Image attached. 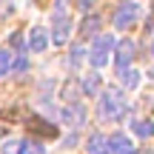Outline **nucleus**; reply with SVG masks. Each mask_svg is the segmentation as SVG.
Here are the masks:
<instances>
[{
  "label": "nucleus",
  "mask_w": 154,
  "mask_h": 154,
  "mask_svg": "<svg viewBox=\"0 0 154 154\" xmlns=\"http://www.w3.org/2000/svg\"><path fill=\"white\" fill-rule=\"evenodd\" d=\"M128 111V103H126V94L123 88H106L97 100V114L100 120H123V114Z\"/></svg>",
  "instance_id": "nucleus-1"
},
{
  "label": "nucleus",
  "mask_w": 154,
  "mask_h": 154,
  "mask_svg": "<svg viewBox=\"0 0 154 154\" xmlns=\"http://www.w3.org/2000/svg\"><path fill=\"white\" fill-rule=\"evenodd\" d=\"M72 34V20H69V0H57L54 3V32H51V40L54 46H63Z\"/></svg>",
  "instance_id": "nucleus-2"
},
{
  "label": "nucleus",
  "mask_w": 154,
  "mask_h": 154,
  "mask_svg": "<svg viewBox=\"0 0 154 154\" xmlns=\"http://www.w3.org/2000/svg\"><path fill=\"white\" fill-rule=\"evenodd\" d=\"M114 37L111 34H103V37H97V43H94V49H91V54H88V63H91L94 69H103L106 63H109V54H111V49H114Z\"/></svg>",
  "instance_id": "nucleus-3"
},
{
  "label": "nucleus",
  "mask_w": 154,
  "mask_h": 154,
  "mask_svg": "<svg viewBox=\"0 0 154 154\" xmlns=\"http://www.w3.org/2000/svg\"><path fill=\"white\" fill-rule=\"evenodd\" d=\"M137 14H140V6L134 3V0H128V3H123L120 9L114 11V26L117 29H128L134 20H137Z\"/></svg>",
  "instance_id": "nucleus-4"
},
{
  "label": "nucleus",
  "mask_w": 154,
  "mask_h": 154,
  "mask_svg": "<svg viewBox=\"0 0 154 154\" xmlns=\"http://www.w3.org/2000/svg\"><path fill=\"white\" fill-rule=\"evenodd\" d=\"M60 120L66 123V126H72V128H80L83 123H86V109H83L80 103H69L66 109L60 111Z\"/></svg>",
  "instance_id": "nucleus-5"
},
{
  "label": "nucleus",
  "mask_w": 154,
  "mask_h": 154,
  "mask_svg": "<svg viewBox=\"0 0 154 154\" xmlns=\"http://www.w3.org/2000/svg\"><path fill=\"white\" fill-rule=\"evenodd\" d=\"M137 149H134L131 137H126L123 131H114L109 137V154H134Z\"/></svg>",
  "instance_id": "nucleus-6"
},
{
  "label": "nucleus",
  "mask_w": 154,
  "mask_h": 154,
  "mask_svg": "<svg viewBox=\"0 0 154 154\" xmlns=\"http://www.w3.org/2000/svg\"><path fill=\"white\" fill-rule=\"evenodd\" d=\"M131 60H134V43H131V40H123V43H117V57H114L117 72H126V69L131 66Z\"/></svg>",
  "instance_id": "nucleus-7"
},
{
  "label": "nucleus",
  "mask_w": 154,
  "mask_h": 154,
  "mask_svg": "<svg viewBox=\"0 0 154 154\" xmlns=\"http://www.w3.org/2000/svg\"><path fill=\"white\" fill-rule=\"evenodd\" d=\"M29 49L37 51V54L49 49V34H46V29H32V34H29Z\"/></svg>",
  "instance_id": "nucleus-8"
},
{
  "label": "nucleus",
  "mask_w": 154,
  "mask_h": 154,
  "mask_svg": "<svg viewBox=\"0 0 154 154\" xmlns=\"http://www.w3.org/2000/svg\"><path fill=\"white\" fill-rule=\"evenodd\" d=\"M86 151L88 154H109V137H103L100 131H94L86 143Z\"/></svg>",
  "instance_id": "nucleus-9"
},
{
  "label": "nucleus",
  "mask_w": 154,
  "mask_h": 154,
  "mask_svg": "<svg viewBox=\"0 0 154 154\" xmlns=\"http://www.w3.org/2000/svg\"><path fill=\"white\" fill-rule=\"evenodd\" d=\"M100 26H103L100 14H86L83 23H80V34H83V37H94V34L100 32Z\"/></svg>",
  "instance_id": "nucleus-10"
},
{
  "label": "nucleus",
  "mask_w": 154,
  "mask_h": 154,
  "mask_svg": "<svg viewBox=\"0 0 154 154\" xmlns=\"http://www.w3.org/2000/svg\"><path fill=\"white\" fill-rule=\"evenodd\" d=\"M83 94H88V97H97L100 94V74L97 72L83 77Z\"/></svg>",
  "instance_id": "nucleus-11"
},
{
  "label": "nucleus",
  "mask_w": 154,
  "mask_h": 154,
  "mask_svg": "<svg viewBox=\"0 0 154 154\" xmlns=\"http://www.w3.org/2000/svg\"><path fill=\"white\" fill-rule=\"evenodd\" d=\"M131 128H134L137 137H154V123L151 120H134Z\"/></svg>",
  "instance_id": "nucleus-12"
},
{
  "label": "nucleus",
  "mask_w": 154,
  "mask_h": 154,
  "mask_svg": "<svg viewBox=\"0 0 154 154\" xmlns=\"http://www.w3.org/2000/svg\"><path fill=\"white\" fill-rule=\"evenodd\" d=\"M120 83H123V88H137L140 86V72H134V69L120 72Z\"/></svg>",
  "instance_id": "nucleus-13"
},
{
  "label": "nucleus",
  "mask_w": 154,
  "mask_h": 154,
  "mask_svg": "<svg viewBox=\"0 0 154 154\" xmlns=\"http://www.w3.org/2000/svg\"><path fill=\"white\" fill-rule=\"evenodd\" d=\"M11 60H14V51H9V49L0 51V77H3V74L11 69Z\"/></svg>",
  "instance_id": "nucleus-14"
},
{
  "label": "nucleus",
  "mask_w": 154,
  "mask_h": 154,
  "mask_svg": "<svg viewBox=\"0 0 154 154\" xmlns=\"http://www.w3.org/2000/svg\"><path fill=\"white\" fill-rule=\"evenodd\" d=\"M20 154H46V149L37 143V140H26L23 149H20Z\"/></svg>",
  "instance_id": "nucleus-15"
},
{
  "label": "nucleus",
  "mask_w": 154,
  "mask_h": 154,
  "mask_svg": "<svg viewBox=\"0 0 154 154\" xmlns=\"http://www.w3.org/2000/svg\"><path fill=\"white\" fill-rule=\"evenodd\" d=\"M20 149H23L20 140H6V143L0 146V151H3V154H20Z\"/></svg>",
  "instance_id": "nucleus-16"
},
{
  "label": "nucleus",
  "mask_w": 154,
  "mask_h": 154,
  "mask_svg": "<svg viewBox=\"0 0 154 154\" xmlns=\"http://www.w3.org/2000/svg\"><path fill=\"white\" fill-rule=\"evenodd\" d=\"M11 69H14L17 74H23V72L29 69V57H26V54H17V60H11Z\"/></svg>",
  "instance_id": "nucleus-17"
},
{
  "label": "nucleus",
  "mask_w": 154,
  "mask_h": 154,
  "mask_svg": "<svg viewBox=\"0 0 154 154\" xmlns=\"http://www.w3.org/2000/svg\"><path fill=\"white\" fill-rule=\"evenodd\" d=\"M83 54H86V51H83L80 46H74V49H72V57H69V63H72V66H80V63H83Z\"/></svg>",
  "instance_id": "nucleus-18"
},
{
  "label": "nucleus",
  "mask_w": 154,
  "mask_h": 154,
  "mask_svg": "<svg viewBox=\"0 0 154 154\" xmlns=\"http://www.w3.org/2000/svg\"><path fill=\"white\" fill-rule=\"evenodd\" d=\"M11 46L14 49H23V34H11Z\"/></svg>",
  "instance_id": "nucleus-19"
},
{
  "label": "nucleus",
  "mask_w": 154,
  "mask_h": 154,
  "mask_svg": "<svg viewBox=\"0 0 154 154\" xmlns=\"http://www.w3.org/2000/svg\"><path fill=\"white\" fill-rule=\"evenodd\" d=\"M88 6H91V0H80V9H83V11H86Z\"/></svg>",
  "instance_id": "nucleus-20"
},
{
  "label": "nucleus",
  "mask_w": 154,
  "mask_h": 154,
  "mask_svg": "<svg viewBox=\"0 0 154 154\" xmlns=\"http://www.w3.org/2000/svg\"><path fill=\"white\" fill-rule=\"evenodd\" d=\"M151 54H154V46H151Z\"/></svg>",
  "instance_id": "nucleus-21"
}]
</instances>
